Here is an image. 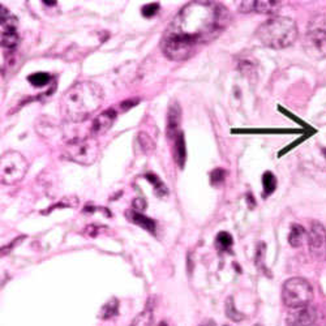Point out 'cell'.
I'll list each match as a JSON object with an SVG mask.
<instances>
[{"label":"cell","instance_id":"13","mask_svg":"<svg viewBox=\"0 0 326 326\" xmlns=\"http://www.w3.org/2000/svg\"><path fill=\"white\" fill-rule=\"evenodd\" d=\"M127 217H128L129 221L133 222V223L137 224V226H140V227L148 230L149 232H152V234L155 232V222L153 221V219L148 218V217L143 216V214L134 212V210H129V212H127Z\"/></svg>","mask_w":326,"mask_h":326},{"label":"cell","instance_id":"16","mask_svg":"<svg viewBox=\"0 0 326 326\" xmlns=\"http://www.w3.org/2000/svg\"><path fill=\"white\" fill-rule=\"evenodd\" d=\"M185 143H184L183 133H179L178 137L175 138V160L179 165V167L184 166L185 162Z\"/></svg>","mask_w":326,"mask_h":326},{"label":"cell","instance_id":"20","mask_svg":"<svg viewBox=\"0 0 326 326\" xmlns=\"http://www.w3.org/2000/svg\"><path fill=\"white\" fill-rule=\"evenodd\" d=\"M232 243H234L232 236H231L228 232H226V231H222V232H219L216 238L217 248H218L219 250H222V252H226V250L231 249V247H232Z\"/></svg>","mask_w":326,"mask_h":326},{"label":"cell","instance_id":"12","mask_svg":"<svg viewBox=\"0 0 326 326\" xmlns=\"http://www.w3.org/2000/svg\"><path fill=\"white\" fill-rule=\"evenodd\" d=\"M117 119V112L114 110H106L102 114L94 119L93 125H91V132L94 134H103L111 128V125L114 124Z\"/></svg>","mask_w":326,"mask_h":326},{"label":"cell","instance_id":"28","mask_svg":"<svg viewBox=\"0 0 326 326\" xmlns=\"http://www.w3.org/2000/svg\"><path fill=\"white\" fill-rule=\"evenodd\" d=\"M322 153H323V155H325V158H326V149H322Z\"/></svg>","mask_w":326,"mask_h":326},{"label":"cell","instance_id":"26","mask_svg":"<svg viewBox=\"0 0 326 326\" xmlns=\"http://www.w3.org/2000/svg\"><path fill=\"white\" fill-rule=\"evenodd\" d=\"M240 11L242 12L253 11V2H243V3L240 4Z\"/></svg>","mask_w":326,"mask_h":326},{"label":"cell","instance_id":"23","mask_svg":"<svg viewBox=\"0 0 326 326\" xmlns=\"http://www.w3.org/2000/svg\"><path fill=\"white\" fill-rule=\"evenodd\" d=\"M137 140H138L141 148H143V150L146 154H150V153L154 150V141H153L146 133H143V132L138 133V138H137Z\"/></svg>","mask_w":326,"mask_h":326},{"label":"cell","instance_id":"1","mask_svg":"<svg viewBox=\"0 0 326 326\" xmlns=\"http://www.w3.org/2000/svg\"><path fill=\"white\" fill-rule=\"evenodd\" d=\"M230 22L227 9L216 2H191L180 9L160 41L163 54L175 61L190 59L216 39Z\"/></svg>","mask_w":326,"mask_h":326},{"label":"cell","instance_id":"25","mask_svg":"<svg viewBox=\"0 0 326 326\" xmlns=\"http://www.w3.org/2000/svg\"><path fill=\"white\" fill-rule=\"evenodd\" d=\"M158 8H159V4L158 3H150L148 6L143 7V15L145 17H153L158 12Z\"/></svg>","mask_w":326,"mask_h":326},{"label":"cell","instance_id":"7","mask_svg":"<svg viewBox=\"0 0 326 326\" xmlns=\"http://www.w3.org/2000/svg\"><path fill=\"white\" fill-rule=\"evenodd\" d=\"M304 51L309 58L322 60L326 58V29L322 25H311L303 42Z\"/></svg>","mask_w":326,"mask_h":326},{"label":"cell","instance_id":"10","mask_svg":"<svg viewBox=\"0 0 326 326\" xmlns=\"http://www.w3.org/2000/svg\"><path fill=\"white\" fill-rule=\"evenodd\" d=\"M316 309L311 306L292 309L287 316V326H312L316 322Z\"/></svg>","mask_w":326,"mask_h":326},{"label":"cell","instance_id":"2","mask_svg":"<svg viewBox=\"0 0 326 326\" xmlns=\"http://www.w3.org/2000/svg\"><path fill=\"white\" fill-rule=\"evenodd\" d=\"M102 102V87L93 81H80L60 98V112L67 122L80 123L94 114Z\"/></svg>","mask_w":326,"mask_h":326},{"label":"cell","instance_id":"14","mask_svg":"<svg viewBox=\"0 0 326 326\" xmlns=\"http://www.w3.org/2000/svg\"><path fill=\"white\" fill-rule=\"evenodd\" d=\"M282 3L277 0H257L253 2V11L265 15H274L280 11Z\"/></svg>","mask_w":326,"mask_h":326},{"label":"cell","instance_id":"30","mask_svg":"<svg viewBox=\"0 0 326 326\" xmlns=\"http://www.w3.org/2000/svg\"><path fill=\"white\" fill-rule=\"evenodd\" d=\"M162 325H163V323H162ZM163 326H165V325H163Z\"/></svg>","mask_w":326,"mask_h":326},{"label":"cell","instance_id":"5","mask_svg":"<svg viewBox=\"0 0 326 326\" xmlns=\"http://www.w3.org/2000/svg\"><path fill=\"white\" fill-rule=\"evenodd\" d=\"M313 299V288L304 278H291L286 281L282 288L283 304L288 308L295 309L309 306Z\"/></svg>","mask_w":326,"mask_h":326},{"label":"cell","instance_id":"11","mask_svg":"<svg viewBox=\"0 0 326 326\" xmlns=\"http://www.w3.org/2000/svg\"><path fill=\"white\" fill-rule=\"evenodd\" d=\"M181 120V110L178 102H172L170 105L169 111H167V134L170 138H176L180 127Z\"/></svg>","mask_w":326,"mask_h":326},{"label":"cell","instance_id":"6","mask_svg":"<svg viewBox=\"0 0 326 326\" xmlns=\"http://www.w3.org/2000/svg\"><path fill=\"white\" fill-rule=\"evenodd\" d=\"M28 160L18 152H7L0 158V180L7 185H13L22 180L28 171Z\"/></svg>","mask_w":326,"mask_h":326},{"label":"cell","instance_id":"19","mask_svg":"<svg viewBox=\"0 0 326 326\" xmlns=\"http://www.w3.org/2000/svg\"><path fill=\"white\" fill-rule=\"evenodd\" d=\"M118 308H119V303H118L117 299L112 297V299L108 300L107 303H106L105 306L102 307V309H101V318L108 320V318L117 316Z\"/></svg>","mask_w":326,"mask_h":326},{"label":"cell","instance_id":"22","mask_svg":"<svg viewBox=\"0 0 326 326\" xmlns=\"http://www.w3.org/2000/svg\"><path fill=\"white\" fill-rule=\"evenodd\" d=\"M30 84L35 87H42V86H46L47 84L50 82L51 80V76H50L49 73H44V72H37V73H33L32 76L28 77Z\"/></svg>","mask_w":326,"mask_h":326},{"label":"cell","instance_id":"4","mask_svg":"<svg viewBox=\"0 0 326 326\" xmlns=\"http://www.w3.org/2000/svg\"><path fill=\"white\" fill-rule=\"evenodd\" d=\"M99 150L101 148L98 140L94 136H87L69 141L64 146V155L72 162L82 166H90L98 158Z\"/></svg>","mask_w":326,"mask_h":326},{"label":"cell","instance_id":"3","mask_svg":"<svg viewBox=\"0 0 326 326\" xmlns=\"http://www.w3.org/2000/svg\"><path fill=\"white\" fill-rule=\"evenodd\" d=\"M256 35L264 46L274 50H282L290 47L296 41L297 27L291 18L274 16L260 25Z\"/></svg>","mask_w":326,"mask_h":326},{"label":"cell","instance_id":"17","mask_svg":"<svg viewBox=\"0 0 326 326\" xmlns=\"http://www.w3.org/2000/svg\"><path fill=\"white\" fill-rule=\"evenodd\" d=\"M262 185H264V196H269L277 188V178L274 176L273 172L268 171L262 176Z\"/></svg>","mask_w":326,"mask_h":326},{"label":"cell","instance_id":"8","mask_svg":"<svg viewBox=\"0 0 326 326\" xmlns=\"http://www.w3.org/2000/svg\"><path fill=\"white\" fill-rule=\"evenodd\" d=\"M0 38L4 49H15L20 42L18 21L6 7H0Z\"/></svg>","mask_w":326,"mask_h":326},{"label":"cell","instance_id":"27","mask_svg":"<svg viewBox=\"0 0 326 326\" xmlns=\"http://www.w3.org/2000/svg\"><path fill=\"white\" fill-rule=\"evenodd\" d=\"M200 326H218V325H217V323L214 322L213 320H206V321H204V322H202Z\"/></svg>","mask_w":326,"mask_h":326},{"label":"cell","instance_id":"21","mask_svg":"<svg viewBox=\"0 0 326 326\" xmlns=\"http://www.w3.org/2000/svg\"><path fill=\"white\" fill-rule=\"evenodd\" d=\"M226 316L231 321H235V322H240L242 320H244V315L236 309L232 297H228L227 301H226Z\"/></svg>","mask_w":326,"mask_h":326},{"label":"cell","instance_id":"29","mask_svg":"<svg viewBox=\"0 0 326 326\" xmlns=\"http://www.w3.org/2000/svg\"><path fill=\"white\" fill-rule=\"evenodd\" d=\"M256 326H261V325H256Z\"/></svg>","mask_w":326,"mask_h":326},{"label":"cell","instance_id":"18","mask_svg":"<svg viewBox=\"0 0 326 326\" xmlns=\"http://www.w3.org/2000/svg\"><path fill=\"white\" fill-rule=\"evenodd\" d=\"M153 325V312L150 309H145L132 320L129 326H152Z\"/></svg>","mask_w":326,"mask_h":326},{"label":"cell","instance_id":"15","mask_svg":"<svg viewBox=\"0 0 326 326\" xmlns=\"http://www.w3.org/2000/svg\"><path fill=\"white\" fill-rule=\"evenodd\" d=\"M307 232L304 230L303 226L300 224H292L291 226V231H290V235H288V243L290 245L294 248H299L303 245L304 240L307 238Z\"/></svg>","mask_w":326,"mask_h":326},{"label":"cell","instance_id":"9","mask_svg":"<svg viewBox=\"0 0 326 326\" xmlns=\"http://www.w3.org/2000/svg\"><path fill=\"white\" fill-rule=\"evenodd\" d=\"M307 239L312 257L326 261V230L320 222H312Z\"/></svg>","mask_w":326,"mask_h":326},{"label":"cell","instance_id":"24","mask_svg":"<svg viewBox=\"0 0 326 326\" xmlns=\"http://www.w3.org/2000/svg\"><path fill=\"white\" fill-rule=\"evenodd\" d=\"M224 178H226V171L222 169H217L212 172L210 175V179H212L213 185H221L223 183Z\"/></svg>","mask_w":326,"mask_h":326}]
</instances>
